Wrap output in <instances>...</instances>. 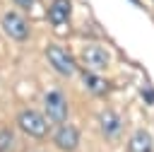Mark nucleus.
Here are the masks:
<instances>
[{"mask_svg": "<svg viewBox=\"0 0 154 152\" xmlns=\"http://www.w3.org/2000/svg\"><path fill=\"white\" fill-rule=\"evenodd\" d=\"M17 125H19V130H22L24 135L36 138V140L46 138L48 130H51V121L46 118V113H38V111H34V109L19 111V113H17Z\"/></svg>", "mask_w": 154, "mask_h": 152, "instance_id": "f257e3e1", "label": "nucleus"}, {"mask_svg": "<svg viewBox=\"0 0 154 152\" xmlns=\"http://www.w3.org/2000/svg\"><path fill=\"white\" fill-rule=\"evenodd\" d=\"M46 58H48L51 68H53L58 75H63V77H72V75L77 72L75 58H72L63 46H58V43H51V46L46 48Z\"/></svg>", "mask_w": 154, "mask_h": 152, "instance_id": "f03ea898", "label": "nucleus"}, {"mask_svg": "<svg viewBox=\"0 0 154 152\" xmlns=\"http://www.w3.org/2000/svg\"><path fill=\"white\" fill-rule=\"evenodd\" d=\"M43 113L51 123L60 125L67 121V99L60 89H51L46 97H43Z\"/></svg>", "mask_w": 154, "mask_h": 152, "instance_id": "7ed1b4c3", "label": "nucleus"}, {"mask_svg": "<svg viewBox=\"0 0 154 152\" xmlns=\"http://www.w3.org/2000/svg\"><path fill=\"white\" fill-rule=\"evenodd\" d=\"M2 29H5V34H7L10 39H14V41H26L29 34H31L29 22H26L19 12H5V17H2Z\"/></svg>", "mask_w": 154, "mask_h": 152, "instance_id": "20e7f679", "label": "nucleus"}, {"mask_svg": "<svg viewBox=\"0 0 154 152\" xmlns=\"http://www.w3.org/2000/svg\"><path fill=\"white\" fill-rule=\"evenodd\" d=\"M53 145L63 152H75L79 145V130L70 123H60L58 130L53 133Z\"/></svg>", "mask_w": 154, "mask_h": 152, "instance_id": "39448f33", "label": "nucleus"}, {"mask_svg": "<svg viewBox=\"0 0 154 152\" xmlns=\"http://www.w3.org/2000/svg\"><path fill=\"white\" fill-rule=\"evenodd\" d=\"M99 128H101V133H103L106 140H118V135H120V130H123V118H120V113L113 111V109L101 111V113H99Z\"/></svg>", "mask_w": 154, "mask_h": 152, "instance_id": "423d86ee", "label": "nucleus"}, {"mask_svg": "<svg viewBox=\"0 0 154 152\" xmlns=\"http://www.w3.org/2000/svg\"><path fill=\"white\" fill-rule=\"evenodd\" d=\"M82 65L89 68V70L101 72V70L108 68V53H106L101 46H87V48L82 51Z\"/></svg>", "mask_w": 154, "mask_h": 152, "instance_id": "0eeeda50", "label": "nucleus"}, {"mask_svg": "<svg viewBox=\"0 0 154 152\" xmlns=\"http://www.w3.org/2000/svg\"><path fill=\"white\" fill-rule=\"evenodd\" d=\"M79 77H82V82H84V87L94 94V97H103L108 89H111V84L96 72V70H89V68H82L79 70Z\"/></svg>", "mask_w": 154, "mask_h": 152, "instance_id": "6e6552de", "label": "nucleus"}, {"mask_svg": "<svg viewBox=\"0 0 154 152\" xmlns=\"http://www.w3.org/2000/svg\"><path fill=\"white\" fill-rule=\"evenodd\" d=\"M70 12H72V7H70V0H53V2L48 5V12H46V17H48V22H51V24L60 27V24H65V22L70 19Z\"/></svg>", "mask_w": 154, "mask_h": 152, "instance_id": "1a4fd4ad", "label": "nucleus"}, {"mask_svg": "<svg viewBox=\"0 0 154 152\" xmlns=\"http://www.w3.org/2000/svg\"><path fill=\"white\" fill-rule=\"evenodd\" d=\"M128 152H154V140L147 130H135L128 140Z\"/></svg>", "mask_w": 154, "mask_h": 152, "instance_id": "9d476101", "label": "nucleus"}, {"mask_svg": "<svg viewBox=\"0 0 154 152\" xmlns=\"http://www.w3.org/2000/svg\"><path fill=\"white\" fill-rule=\"evenodd\" d=\"M12 142V133L10 130H0V152H5Z\"/></svg>", "mask_w": 154, "mask_h": 152, "instance_id": "9b49d317", "label": "nucleus"}, {"mask_svg": "<svg viewBox=\"0 0 154 152\" xmlns=\"http://www.w3.org/2000/svg\"><path fill=\"white\" fill-rule=\"evenodd\" d=\"M12 2H14L19 10H31V7L36 5V0H12Z\"/></svg>", "mask_w": 154, "mask_h": 152, "instance_id": "f8f14e48", "label": "nucleus"}]
</instances>
